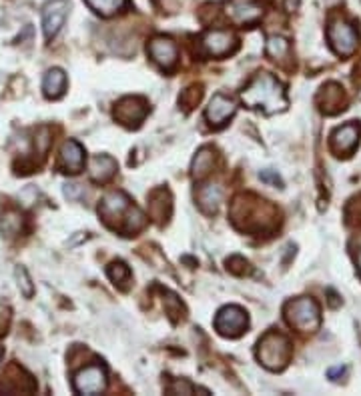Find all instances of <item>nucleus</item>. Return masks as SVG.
<instances>
[{
  "label": "nucleus",
  "instance_id": "obj_17",
  "mask_svg": "<svg viewBox=\"0 0 361 396\" xmlns=\"http://www.w3.org/2000/svg\"><path fill=\"white\" fill-rule=\"evenodd\" d=\"M84 166V148L77 141H66L61 146L59 168L66 175H79Z\"/></svg>",
  "mask_w": 361,
  "mask_h": 396
},
{
  "label": "nucleus",
  "instance_id": "obj_30",
  "mask_svg": "<svg viewBox=\"0 0 361 396\" xmlns=\"http://www.w3.org/2000/svg\"><path fill=\"white\" fill-rule=\"evenodd\" d=\"M227 270L237 274V276H243V274H251V264L243 256H231L227 260Z\"/></svg>",
  "mask_w": 361,
  "mask_h": 396
},
{
  "label": "nucleus",
  "instance_id": "obj_39",
  "mask_svg": "<svg viewBox=\"0 0 361 396\" xmlns=\"http://www.w3.org/2000/svg\"><path fill=\"white\" fill-rule=\"evenodd\" d=\"M0 358H2V347H0Z\"/></svg>",
  "mask_w": 361,
  "mask_h": 396
},
{
  "label": "nucleus",
  "instance_id": "obj_6",
  "mask_svg": "<svg viewBox=\"0 0 361 396\" xmlns=\"http://www.w3.org/2000/svg\"><path fill=\"white\" fill-rule=\"evenodd\" d=\"M247 326H249V317L241 306H223L217 317H215V331L221 334V336H227V338H237L245 333Z\"/></svg>",
  "mask_w": 361,
  "mask_h": 396
},
{
  "label": "nucleus",
  "instance_id": "obj_34",
  "mask_svg": "<svg viewBox=\"0 0 361 396\" xmlns=\"http://www.w3.org/2000/svg\"><path fill=\"white\" fill-rule=\"evenodd\" d=\"M161 8L167 13H175L179 8V0H161Z\"/></svg>",
  "mask_w": 361,
  "mask_h": 396
},
{
  "label": "nucleus",
  "instance_id": "obj_35",
  "mask_svg": "<svg viewBox=\"0 0 361 396\" xmlns=\"http://www.w3.org/2000/svg\"><path fill=\"white\" fill-rule=\"evenodd\" d=\"M297 6H299V0H285V10H287V13L297 10Z\"/></svg>",
  "mask_w": 361,
  "mask_h": 396
},
{
  "label": "nucleus",
  "instance_id": "obj_36",
  "mask_svg": "<svg viewBox=\"0 0 361 396\" xmlns=\"http://www.w3.org/2000/svg\"><path fill=\"white\" fill-rule=\"evenodd\" d=\"M344 372H345L344 366H337V368H331L328 374H329V379H333V381H335V377H339V374H344Z\"/></svg>",
  "mask_w": 361,
  "mask_h": 396
},
{
  "label": "nucleus",
  "instance_id": "obj_25",
  "mask_svg": "<svg viewBox=\"0 0 361 396\" xmlns=\"http://www.w3.org/2000/svg\"><path fill=\"white\" fill-rule=\"evenodd\" d=\"M107 274H109L111 283H113L115 286L123 288V290H127V288H129V283H131V269H129L125 262H121V260L111 262V264H109V269H107Z\"/></svg>",
  "mask_w": 361,
  "mask_h": 396
},
{
  "label": "nucleus",
  "instance_id": "obj_16",
  "mask_svg": "<svg viewBox=\"0 0 361 396\" xmlns=\"http://www.w3.org/2000/svg\"><path fill=\"white\" fill-rule=\"evenodd\" d=\"M319 111L323 114H337L345 109V93L341 84L337 82H328L321 86V90L317 93L315 98Z\"/></svg>",
  "mask_w": 361,
  "mask_h": 396
},
{
  "label": "nucleus",
  "instance_id": "obj_20",
  "mask_svg": "<svg viewBox=\"0 0 361 396\" xmlns=\"http://www.w3.org/2000/svg\"><path fill=\"white\" fill-rule=\"evenodd\" d=\"M199 206L203 208V212L215 214L219 210V206L223 203V191L217 184H205L197 192Z\"/></svg>",
  "mask_w": 361,
  "mask_h": 396
},
{
  "label": "nucleus",
  "instance_id": "obj_33",
  "mask_svg": "<svg viewBox=\"0 0 361 396\" xmlns=\"http://www.w3.org/2000/svg\"><path fill=\"white\" fill-rule=\"evenodd\" d=\"M82 192L84 191H82L79 184H66L65 194L68 198H79V196H82Z\"/></svg>",
  "mask_w": 361,
  "mask_h": 396
},
{
  "label": "nucleus",
  "instance_id": "obj_28",
  "mask_svg": "<svg viewBox=\"0 0 361 396\" xmlns=\"http://www.w3.org/2000/svg\"><path fill=\"white\" fill-rule=\"evenodd\" d=\"M15 274H17V280H18V288H20V292L26 296V299H31L34 294V285L31 283V276H29V272L24 267H17L15 270Z\"/></svg>",
  "mask_w": 361,
  "mask_h": 396
},
{
  "label": "nucleus",
  "instance_id": "obj_21",
  "mask_svg": "<svg viewBox=\"0 0 361 396\" xmlns=\"http://www.w3.org/2000/svg\"><path fill=\"white\" fill-rule=\"evenodd\" d=\"M66 88V74L61 68H50L47 77L43 80V90L47 98H61L65 95Z\"/></svg>",
  "mask_w": 361,
  "mask_h": 396
},
{
  "label": "nucleus",
  "instance_id": "obj_11",
  "mask_svg": "<svg viewBox=\"0 0 361 396\" xmlns=\"http://www.w3.org/2000/svg\"><path fill=\"white\" fill-rule=\"evenodd\" d=\"M201 47L205 50V54L213 56V58H223V56H229L233 54L239 42H237V36L229 31H207L201 38Z\"/></svg>",
  "mask_w": 361,
  "mask_h": 396
},
{
  "label": "nucleus",
  "instance_id": "obj_38",
  "mask_svg": "<svg viewBox=\"0 0 361 396\" xmlns=\"http://www.w3.org/2000/svg\"><path fill=\"white\" fill-rule=\"evenodd\" d=\"M358 262H360V270H361V251H360V258H358Z\"/></svg>",
  "mask_w": 361,
  "mask_h": 396
},
{
  "label": "nucleus",
  "instance_id": "obj_31",
  "mask_svg": "<svg viewBox=\"0 0 361 396\" xmlns=\"http://www.w3.org/2000/svg\"><path fill=\"white\" fill-rule=\"evenodd\" d=\"M169 395H193L195 386L189 381H173V384L167 388Z\"/></svg>",
  "mask_w": 361,
  "mask_h": 396
},
{
  "label": "nucleus",
  "instance_id": "obj_32",
  "mask_svg": "<svg viewBox=\"0 0 361 396\" xmlns=\"http://www.w3.org/2000/svg\"><path fill=\"white\" fill-rule=\"evenodd\" d=\"M263 182H269V184H273V187H279L283 189V180H281V176L275 173V171H263L261 175H259Z\"/></svg>",
  "mask_w": 361,
  "mask_h": 396
},
{
  "label": "nucleus",
  "instance_id": "obj_19",
  "mask_svg": "<svg viewBox=\"0 0 361 396\" xmlns=\"http://www.w3.org/2000/svg\"><path fill=\"white\" fill-rule=\"evenodd\" d=\"M116 173V160L109 155H99L89 162V175L95 182H107Z\"/></svg>",
  "mask_w": 361,
  "mask_h": 396
},
{
  "label": "nucleus",
  "instance_id": "obj_1",
  "mask_svg": "<svg viewBox=\"0 0 361 396\" xmlns=\"http://www.w3.org/2000/svg\"><path fill=\"white\" fill-rule=\"evenodd\" d=\"M231 221L239 230L261 235L271 232L279 224V212L263 198L253 194H239L231 205Z\"/></svg>",
  "mask_w": 361,
  "mask_h": 396
},
{
  "label": "nucleus",
  "instance_id": "obj_7",
  "mask_svg": "<svg viewBox=\"0 0 361 396\" xmlns=\"http://www.w3.org/2000/svg\"><path fill=\"white\" fill-rule=\"evenodd\" d=\"M148 114V102L143 96H125L115 104V116L116 122H121L123 127L137 128Z\"/></svg>",
  "mask_w": 361,
  "mask_h": 396
},
{
  "label": "nucleus",
  "instance_id": "obj_26",
  "mask_svg": "<svg viewBox=\"0 0 361 396\" xmlns=\"http://www.w3.org/2000/svg\"><path fill=\"white\" fill-rule=\"evenodd\" d=\"M22 226H24V219H22V214H18V212H4L2 214V221H0V230H2V235L8 238H15L18 237L20 232H22Z\"/></svg>",
  "mask_w": 361,
  "mask_h": 396
},
{
  "label": "nucleus",
  "instance_id": "obj_9",
  "mask_svg": "<svg viewBox=\"0 0 361 396\" xmlns=\"http://www.w3.org/2000/svg\"><path fill=\"white\" fill-rule=\"evenodd\" d=\"M131 198L121 191H113L105 194V198L99 205V216L102 222L111 228H121L123 219L127 214V210L131 208Z\"/></svg>",
  "mask_w": 361,
  "mask_h": 396
},
{
  "label": "nucleus",
  "instance_id": "obj_8",
  "mask_svg": "<svg viewBox=\"0 0 361 396\" xmlns=\"http://www.w3.org/2000/svg\"><path fill=\"white\" fill-rule=\"evenodd\" d=\"M109 384V379H107V368L102 365H91L86 368L79 370L72 379V388L77 395L84 396H95L105 393Z\"/></svg>",
  "mask_w": 361,
  "mask_h": 396
},
{
  "label": "nucleus",
  "instance_id": "obj_23",
  "mask_svg": "<svg viewBox=\"0 0 361 396\" xmlns=\"http://www.w3.org/2000/svg\"><path fill=\"white\" fill-rule=\"evenodd\" d=\"M84 2L93 13L105 16V18L118 15L129 6V0H84Z\"/></svg>",
  "mask_w": 361,
  "mask_h": 396
},
{
  "label": "nucleus",
  "instance_id": "obj_10",
  "mask_svg": "<svg viewBox=\"0 0 361 396\" xmlns=\"http://www.w3.org/2000/svg\"><path fill=\"white\" fill-rule=\"evenodd\" d=\"M225 15L237 26L257 24L265 15L261 0H229L225 4Z\"/></svg>",
  "mask_w": 361,
  "mask_h": 396
},
{
  "label": "nucleus",
  "instance_id": "obj_5",
  "mask_svg": "<svg viewBox=\"0 0 361 396\" xmlns=\"http://www.w3.org/2000/svg\"><path fill=\"white\" fill-rule=\"evenodd\" d=\"M328 40L333 52L339 56H351L360 47V34L351 22L344 18H333L328 26Z\"/></svg>",
  "mask_w": 361,
  "mask_h": 396
},
{
  "label": "nucleus",
  "instance_id": "obj_37",
  "mask_svg": "<svg viewBox=\"0 0 361 396\" xmlns=\"http://www.w3.org/2000/svg\"><path fill=\"white\" fill-rule=\"evenodd\" d=\"M329 296H331V306H337V304H339V301H337V294H335V292H333V290H329Z\"/></svg>",
  "mask_w": 361,
  "mask_h": 396
},
{
  "label": "nucleus",
  "instance_id": "obj_3",
  "mask_svg": "<svg viewBox=\"0 0 361 396\" xmlns=\"http://www.w3.org/2000/svg\"><path fill=\"white\" fill-rule=\"evenodd\" d=\"M291 356H293V344L289 336L277 331H269L267 334H263L261 340L257 342V361L267 370L279 372L289 365Z\"/></svg>",
  "mask_w": 361,
  "mask_h": 396
},
{
  "label": "nucleus",
  "instance_id": "obj_13",
  "mask_svg": "<svg viewBox=\"0 0 361 396\" xmlns=\"http://www.w3.org/2000/svg\"><path fill=\"white\" fill-rule=\"evenodd\" d=\"M148 56L153 58V63L159 64L164 70H171L175 64H177V58H179V50H177V45L169 38V36H155L147 47Z\"/></svg>",
  "mask_w": 361,
  "mask_h": 396
},
{
  "label": "nucleus",
  "instance_id": "obj_18",
  "mask_svg": "<svg viewBox=\"0 0 361 396\" xmlns=\"http://www.w3.org/2000/svg\"><path fill=\"white\" fill-rule=\"evenodd\" d=\"M171 210H173V198L167 189H157L148 194V214L159 224L169 221Z\"/></svg>",
  "mask_w": 361,
  "mask_h": 396
},
{
  "label": "nucleus",
  "instance_id": "obj_22",
  "mask_svg": "<svg viewBox=\"0 0 361 396\" xmlns=\"http://www.w3.org/2000/svg\"><path fill=\"white\" fill-rule=\"evenodd\" d=\"M145 226H147V216L143 214V210H141L139 206L131 205V208L127 210V214H125L123 224H121L118 230H121L125 237H132V235L141 232Z\"/></svg>",
  "mask_w": 361,
  "mask_h": 396
},
{
  "label": "nucleus",
  "instance_id": "obj_4",
  "mask_svg": "<svg viewBox=\"0 0 361 396\" xmlns=\"http://www.w3.org/2000/svg\"><path fill=\"white\" fill-rule=\"evenodd\" d=\"M283 315L287 324L299 333H317L321 326V308L309 296H301V299L287 302L283 308Z\"/></svg>",
  "mask_w": 361,
  "mask_h": 396
},
{
  "label": "nucleus",
  "instance_id": "obj_27",
  "mask_svg": "<svg viewBox=\"0 0 361 396\" xmlns=\"http://www.w3.org/2000/svg\"><path fill=\"white\" fill-rule=\"evenodd\" d=\"M265 50H267V54H269L273 61H283V58L289 54V40L279 36V34H271V36L267 38Z\"/></svg>",
  "mask_w": 361,
  "mask_h": 396
},
{
  "label": "nucleus",
  "instance_id": "obj_24",
  "mask_svg": "<svg viewBox=\"0 0 361 396\" xmlns=\"http://www.w3.org/2000/svg\"><path fill=\"white\" fill-rule=\"evenodd\" d=\"M215 164V152L211 148H201L197 152V157L193 159V164H191V175L193 178H203L207 176L211 171H213Z\"/></svg>",
  "mask_w": 361,
  "mask_h": 396
},
{
  "label": "nucleus",
  "instance_id": "obj_15",
  "mask_svg": "<svg viewBox=\"0 0 361 396\" xmlns=\"http://www.w3.org/2000/svg\"><path fill=\"white\" fill-rule=\"evenodd\" d=\"M237 112V104L235 100L225 95H215L205 111V118L211 127L219 128L227 125V120L233 118V114Z\"/></svg>",
  "mask_w": 361,
  "mask_h": 396
},
{
  "label": "nucleus",
  "instance_id": "obj_2",
  "mask_svg": "<svg viewBox=\"0 0 361 396\" xmlns=\"http://www.w3.org/2000/svg\"><path fill=\"white\" fill-rule=\"evenodd\" d=\"M241 100L251 111H263L267 114L283 112L287 109V95L279 80L269 72H259L241 93Z\"/></svg>",
  "mask_w": 361,
  "mask_h": 396
},
{
  "label": "nucleus",
  "instance_id": "obj_14",
  "mask_svg": "<svg viewBox=\"0 0 361 396\" xmlns=\"http://www.w3.org/2000/svg\"><path fill=\"white\" fill-rule=\"evenodd\" d=\"M360 127L353 125V122L335 128L333 134H331V150L337 157H349L358 148V144H360Z\"/></svg>",
  "mask_w": 361,
  "mask_h": 396
},
{
  "label": "nucleus",
  "instance_id": "obj_12",
  "mask_svg": "<svg viewBox=\"0 0 361 396\" xmlns=\"http://www.w3.org/2000/svg\"><path fill=\"white\" fill-rule=\"evenodd\" d=\"M68 8L70 6L66 0H49L45 4V8H43V32H45L47 40H52L65 26Z\"/></svg>",
  "mask_w": 361,
  "mask_h": 396
},
{
  "label": "nucleus",
  "instance_id": "obj_29",
  "mask_svg": "<svg viewBox=\"0 0 361 396\" xmlns=\"http://www.w3.org/2000/svg\"><path fill=\"white\" fill-rule=\"evenodd\" d=\"M201 96H203V90H201V86H191V88H187L183 95H180L179 102L185 106V109H193V106H197L199 100H201Z\"/></svg>",
  "mask_w": 361,
  "mask_h": 396
}]
</instances>
